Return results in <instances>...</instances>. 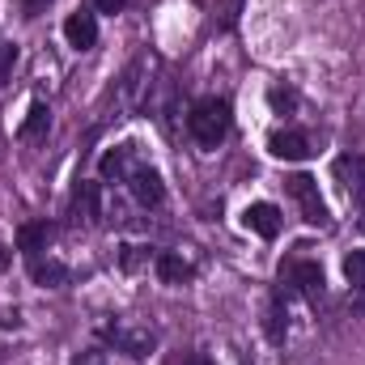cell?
<instances>
[{"mask_svg": "<svg viewBox=\"0 0 365 365\" xmlns=\"http://www.w3.org/2000/svg\"><path fill=\"white\" fill-rule=\"evenodd\" d=\"M64 38H68V47H77V51H90L93 43H98V21H93V13H68V21H64Z\"/></svg>", "mask_w": 365, "mask_h": 365, "instance_id": "8", "label": "cell"}, {"mask_svg": "<svg viewBox=\"0 0 365 365\" xmlns=\"http://www.w3.org/2000/svg\"><path fill=\"white\" fill-rule=\"evenodd\" d=\"M13 64H17V47H13V43H0V90H4V81L13 77Z\"/></svg>", "mask_w": 365, "mask_h": 365, "instance_id": "19", "label": "cell"}, {"mask_svg": "<svg viewBox=\"0 0 365 365\" xmlns=\"http://www.w3.org/2000/svg\"><path fill=\"white\" fill-rule=\"evenodd\" d=\"M68 365H106V357H102V353H93V349H90V353H77V357H73Z\"/></svg>", "mask_w": 365, "mask_h": 365, "instance_id": "22", "label": "cell"}, {"mask_svg": "<svg viewBox=\"0 0 365 365\" xmlns=\"http://www.w3.org/2000/svg\"><path fill=\"white\" fill-rule=\"evenodd\" d=\"M268 336H272V344H284V331H289V323H284V302L272 297V306H268Z\"/></svg>", "mask_w": 365, "mask_h": 365, "instance_id": "16", "label": "cell"}, {"mask_svg": "<svg viewBox=\"0 0 365 365\" xmlns=\"http://www.w3.org/2000/svg\"><path fill=\"white\" fill-rule=\"evenodd\" d=\"M344 276H349V284H365V251L344 255Z\"/></svg>", "mask_w": 365, "mask_h": 365, "instance_id": "18", "label": "cell"}, {"mask_svg": "<svg viewBox=\"0 0 365 365\" xmlns=\"http://www.w3.org/2000/svg\"><path fill=\"white\" fill-rule=\"evenodd\" d=\"M47 4H51V0H17V9H21L26 17H43V13H47Z\"/></svg>", "mask_w": 365, "mask_h": 365, "instance_id": "21", "label": "cell"}, {"mask_svg": "<svg viewBox=\"0 0 365 365\" xmlns=\"http://www.w3.org/2000/svg\"><path fill=\"white\" fill-rule=\"evenodd\" d=\"M272 106H293V93L289 90H272Z\"/></svg>", "mask_w": 365, "mask_h": 365, "instance_id": "25", "label": "cell"}, {"mask_svg": "<svg viewBox=\"0 0 365 365\" xmlns=\"http://www.w3.org/2000/svg\"><path fill=\"white\" fill-rule=\"evenodd\" d=\"M268 149H272V158H280V162H302V158H310V140H306L302 132H272Z\"/></svg>", "mask_w": 365, "mask_h": 365, "instance_id": "10", "label": "cell"}, {"mask_svg": "<svg viewBox=\"0 0 365 365\" xmlns=\"http://www.w3.org/2000/svg\"><path fill=\"white\" fill-rule=\"evenodd\" d=\"M217 13H221V26H234V21H238V13H242V0H221V4H217Z\"/></svg>", "mask_w": 365, "mask_h": 365, "instance_id": "20", "label": "cell"}, {"mask_svg": "<svg viewBox=\"0 0 365 365\" xmlns=\"http://www.w3.org/2000/svg\"><path fill=\"white\" fill-rule=\"evenodd\" d=\"M187 132H191L204 149H217V145L230 136V106H225L221 98H204V102H195L191 115H187Z\"/></svg>", "mask_w": 365, "mask_h": 365, "instance_id": "1", "label": "cell"}, {"mask_svg": "<svg viewBox=\"0 0 365 365\" xmlns=\"http://www.w3.org/2000/svg\"><path fill=\"white\" fill-rule=\"evenodd\" d=\"M90 4L98 9V13H119V9H123L128 0H90Z\"/></svg>", "mask_w": 365, "mask_h": 365, "instance_id": "23", "label": "cell"}, {"mask_svg": "<svg viewBox=\"0 0 365 365\" xmlns=\"http://www.w3.org/2000/svg\"><path fill=\"white\" fill-rule=\"evenodd\" d=\"M280 276L289 280V284H297L306 297H323V268L319 264H310V259H293V264H284Z\"/></svg>", "mask_w": 365, "mask_h": 365, "instance_id": "6", "label": "cell"}, {"mask_svg": "<svg viewBox=\"0 0 365 365\" xmlns=\"http://www.w3.org/2000/svg\"><path fill=\"white\" fill-rule=\"evenodd\" d=\"M242 221H247V230H255L259 238H276V234H280V208L268 204V200L251 204V208L242 212Z\"/></svg>", "mask_w": 365, "mask_h": 365, "instance_id": "9", "label": "cell"}, {"mask_svg": "<svg viewBox=\"0 0 365 365\" xmlns=\"http://www.w3.org/2000/svg\"><path fill=\"white\" fill-rule=\"evenodd\" d=\"M284 187H289V195L302 204V217H306L310 225H327V221H331V217H327V204H323V195H319V182L310 179V175H293Z\"/></svg>", "mask_w": 365, "mask_h": 365, "instance_id": "3", "label": "cell"}, {"mask_svg": "<svg viewBox=\"0 0 365 365\" xmlns=\"http://www.w3.org/2000/svg\"><path fill=\"white\" fill-rule=\"evenodd\" d=\"M336 179L353 204H365V153H344L336 158Z\"/></svg>", "mask_w": 365, "mask_h": 365, "instance_id": "4", "label": "cell"}, {"mask_svg": "<svg viewBox=\"0 0 365 365\" xmlns=\"http://www.w3.org/2000/svg\"><path fill=\"white\" fill-rule=\"evenodd\" d=\"M123 175H132L128 170V149H110L102 158V179H123Z\"/></svg>", "mask_w": 365, "mask_h": 365, "instance_id": "17", "label": "cell"}, {"mask_svg": "<svg viewBox=\"0 0 365 365\" xmlns=\"http://www.w3.org/2000/svg\"><path fill=\"white\" fill-rule=\"evenodd\" d=\"M149 73H153V60H149V56H136V60L128 64V73H123V81H119V106H123V110H136V106L149 102V90H153Z\"/></svg>", "mask_w": 365, "mask_h": 365, "instance_id": "2", "label": "cell"}, {"mask_svg": "<svg viewBox=\"0 0 365 365\" xmlns=\"http://www.w3.org/2000/svg\"><path fill=\"white\" fill-rule=\"evenodd\" d=\"M47 128H51V110H47L43 102H34L30 115H26V123H21V140H38Z\"/></svg>", "mask_w": 365, "mask_h": 365, "instance_id": "14", "label": "cell"}, {"mask_svg": "<svg viewBox=\"0 0 365 365\" xmlns=\"http://www.w3.org/2000/svg\"><path fill=\"white\" fill-rule=\"evenodd\" d=\"M128 187H132V195L145 204V208H158L162 200H166V187H162V175L158 170H149V166H136L132 175H128Z\"/></svg>", "mask_w": 365, "mask_h": 365, "instance_id": "5", "label": "cell"}, {"mask_svg": "<svg viewBox=\"0 0 365 365\" xmlns=\"http://www.w3.org/2000/svg\"><path fill=\"white\" fill-rule=\"evenodd\" d=\"M158 276H162L166 284H187V280L195 276V264L182 259L179 251H162V255H158Z\"/></svg>", "mask_w": 365, "mask_h": 365, "instance_id": "11", "label": "cell"}, {"mask_svg": "<svg viewBox=\"0 0 365 365\" xmlns=\"http://www.w3.org/2000/svg\"><path fill=\"white\" fill-rule=\"evenodd\" d=\"M47 242H51V225H47V221H38V225H21V230H17V247H21L30 259H38V255L47 251Z\"/></svg>", "mask_w": 365, "mask_h": 365, "instance_id": "13", "label": "cell"}, {"mask_svg": "<svg viewBox=\"0 0 365 365\" xmlns=\"http://www.w3.org/2000/svg\"><path fill=\"white\" fill-rule=\"evenodd\" d=\"M182 365H212V361H208L204 353H195V357H187V361H182Z\"/></svg>", "mask_w": 365, "mask_h": 365, "instance_id": "26", "label": "cell"}, {"mask_svg": "<svg viewBox=\"0 0 365 365\" xmlns=\"http://www.w3.org/2000/svg\"><path fill=\"white\" fill-rule=\"evenodd\" d=\"M73 208H77V221H81V217H86V221L98 217V187H93V182H81V187H77Z\"/></svg>", "mask_w": 365, "mask_h": 365, "instance_id": "15", "label": "cell"}, {"mask_svg": "<svg viewBox=\"0 0 365 365\" xmlns=\"http://www.w3.org/2000/svg\"><path fill=\"white\" fill-rule=\"evenodd\" d=\"M110 340H115L128 357H149L153 344H158V336H153L149 327H110Z\"/></svg>", "mask_w": 365, "mask_h": 365, "instance_id": "7", "label": "cell"}, {"mask_svg": "<svg viewBox=\"0 0 365 365\" xmlns=\"http://www.w3.org/2000/svg\"><path fill=\"white\" fill-rule=\"evenodd\" d=\"M30 276H34V284H43V289H60V284H68V268L60 264V259H30Z\"/></svg>", "mask_w": 365, "mask_h": 365, "instance_id": "12", "label": "cell"}, {"mask_svg": "<svg viewBox=\"0 0 365 365\" xmlns=\"http://www.w3.org/2000/svg\"><path fill=\"white\" fill-rule=\"evenodd\" d=\"M349 306H353V310H365V284H353V293H349Z\"/></svg>", "mask_w": 365, "mask_h": 365, "instance_id": "24", "label": "cell"}]
</instances>
